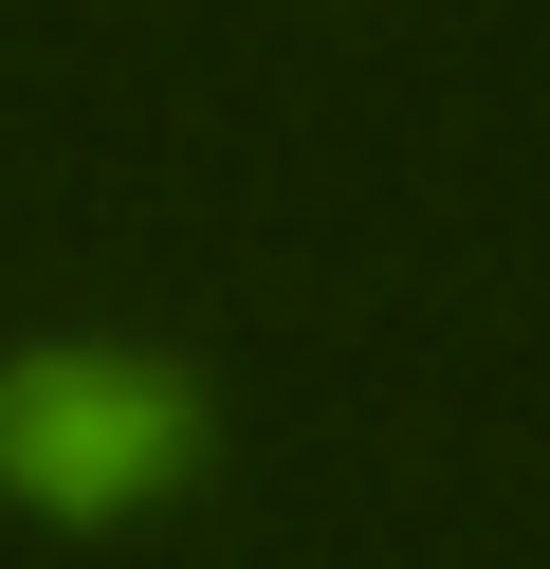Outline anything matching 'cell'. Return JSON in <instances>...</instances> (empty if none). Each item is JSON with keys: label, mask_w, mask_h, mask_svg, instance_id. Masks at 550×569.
<instances>
[{"label": "cell", "mask_w": 550, "mask_h": 569, "mask_svg": "<svg viewBox=\"0 0 550 569\" xmlns=\"http://www.w3.org/2000/svg\"><path fill=\"white\" fill-rule=\"evenodd\" d=\"M183 459V386H147V368H19L0 386V478L19 496H56V515H129L147 478Z\"/></svg>", "instance_id": "obj_1"}]
</instances>
